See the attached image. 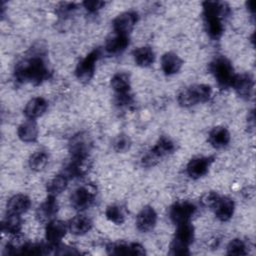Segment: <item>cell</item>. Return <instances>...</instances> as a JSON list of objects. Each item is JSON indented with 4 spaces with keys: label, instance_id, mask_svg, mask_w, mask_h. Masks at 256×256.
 <instances>
[{
    "label": "cell",
    "instance_id": "obj_36",
    "mask_svg": "<svg viewBox=\"0 0 256 256\" xmlns=\"http://www.w3.org/2000/svg\"><path fill=\"white\" fill-rule=\"evenodd\" d=\"M76 9H77V6L74 3L64 2V3L59 4V6L57 8V12L60 16H66V15L73 13V11H75Z\"/></svg>",
    "mask_w": 256,
    "mask_h": 256
},
{
    "label": "cell",
    "instance_id": "obj_22",
    "mask_svg": "<svg viewBox=\"0 0 256 256\" xmlns=\"http://www.w3.org/2000/svg\"><path fill=\"white\" fill-rule=\"evenodd\" d=\"M182 65V59L174 52H166L161 57V69L168 76L178 73Z\"/></svg>",
    "mask_w": 256,
    "mask_h": 256
},
{
    "label": "cell",
    "instance_id": "obj_37",
    "mask_svg": "<svg viewBox=\"0 0 256 256\" xmlns=\"http://www.w3.org/2000/svg\"><path fill=\"white\" fill-rule=\"evenodd\" d=\"M219 196H220V195H218L216 192H208V193H206V194L202 197L201 202L203 203V205L212 208V206L214 205V203L216 202V200L218 199Z\"/></svg>",
    "mask_w": 256,
    "mask_h": 256
},
{
    "label": "cell",
    "instance_id": "obj_31",
    "mask_svg": "<svg viewBox=\"0 0 256 256\" xmlns=\"http://www.w3.org/2000/svg\"><path fill=\"white\" fill-rule=\"evenodd\" d=\"M49 162V153L45 150L35 151L28 160V164L33 171H42Z\"/></svg>",
    "mask_w": 256,
    "mask_h": 256
},
{
    "label": "cell",
    "instance_id": "obj_5",
    "mask_svg": "<svg viewBox=\"0 0 256 256\" xmlns=\"http://www.w3.org/2000/svg\"><path fill=\"white\" fill-rule=\"evenodd\" d=\"M209 70L216 79L221 88H228L232 86L233 80L236 76L231 62L224 56L216 57L210 64Z\"/></svg>",
    "mask_w": 256,
    "mask_h": 256
},
{
    "label": "cell",
    "instance_id": "obj_6",
    "mask_svg": "<svg viewBox=\"0 0 256 256\" xmlns=\"http://www.w3.org/2000/svg\"><path fill=\"white\" fill-rule=\"evenodd\" d=\"M101 55V49L95 48L78 62L75 68V76L80 82L87 83L92 79V77L94 76L96 63Z\"/></svg>",
    "mask_w": 256,
    "mask_h": 256
},
{
    "label": "cell",
    "instance_id": "obj_23",
    "mask_svg": "<svg viewBox=\"0 0 256 256\" xmlns=\"http://www.w3.org/2000/svg\"><path fill=\"white\" fill-rule=\"evenodd\" d=\"M38 126L35 120L28 119L21 123L17 128L18 138L25 143L35 142L38 138Z\"/></svg>",
    "mask_w": 256,
    "mask_h": 256
},
{
    "label": "cell",
    "instance_id": "obj_21",
    "mask_svg": "<svg viewBox=\"0 0 256 256\" xmlns=\"http://www.w3.org/2000/svg\"><path fill=\"white\" fill-rule=\"evenodd\" d=\"M67 227L69 232L73 235L82 236L91 230L92 221L85 215L78 214L69 220Z\"/></svg>",
    "mask_w": 256,
    "mask_h": 256
},
{
    "label": "cell",
    "instance_id": "obj_9",
    "mask_svg": "<svg viewBox=\"0 0 256 256\" xmlns=\"http://www.w3.org/2000/svg\"><path fill=\"white\" fill-rule=\"evenodd\" d=\"M92 148L90 136L85 132L75 134L69 141V153L71 159H87Z\"/></svg>",
    "mask_w": 256,
    "mask_h": 256
},
{
    "label": "cell",
    "instance_id": "obj_30",
    "mask_svg": "<svg viewBox=\"0 0 256 256\" xmlns=\"http://www.w3.org/2000/svg\"><path fill=\"white\" fill-rule=\"evenodd\" d=\"M68 181H69V178L64 173L56 175L47 184L48 195L56 197L57 195L61 194L67 188Z\"/></svg>",
    "mask_w": 256,
    "mask_h": 256
},
{
    "label": "cell",
    "instance_id": "obj_32",
    "mask_svg": "<svg viewBox=\"0 0 256 256\" xmlns=\"http://www.w3.org/2000/svg\"><path fill=\"white\" fill-rule=\"evenodd\" d=\"M105 216L110 222L116 225H121L125 220V214L123 212V209L118 205L108 206L105 210Z\"/></svg>",
    "mask_w": 256,
    "mask_h": 256
},
{
    "label": "cell",
    "instance_id": "obj_26",
    "mask_svg": "<svg viewBox=\"0 0 256 256\" xmlns=\"http://www.w3.org/2000/svg\"><path fill=\"white\" fill-rule=\"evenodd\" d=\"M129 45V37L122 34H117L111 36L107 39L105 43V51L109 54L115 55L123 52Z\"/></svg>",
    "mask_w": 256,
    "mask_h": 256
},
{
    "label": "cell",
    "instance_id": "obj_25",
    "mask_svg": "<svg viewBox=\"0 0 256 256\" xmlns=\"http://www.w3.org/2000/svg\"><path fill=\"white\" fill-rule=\"evenodd\" d=\"M112 89L115 91L116 96L130 94L131 81L129 74L125 72H118L114 74L110 80Z\"/></svg>",
    "mask_w": 256,
    "mask_h": 256
},
{
    "label": "cell",
    "instance_id": "obj_4",
    "mask_svg": "<svg viewBox=\"0 0 256 256\" xmlns=\"http://www.w3.org/2000/svg\"><path fill=\"white\" fill-rule=\"evenodd\" d=\"M212 89L207 84H194L182 91L177 96V102L182 107H191L204 103L210 99Z\"/></svg>",
    "mask_w": 256,
    "mask_h": 256
},
{
    "label": "cell",
    "instance_id": "obj_20",
    "mask_svg": "<svg viewBox=\"0 0 256 256\" xmlns=\"http://www.w3.org/2000/svg\"><path fill=\"white\" fill-rule=\"evenodd\" d=\"M31 206L30 198L25 194H16L13 195L7 202L6 210L7 213H14L22 215L27 212Z\"/></svg>",
    "mask_w": 256,
    "mask_h": 256
},
{
    "label": "cell",
    "instance_id": "obj_38",
    "mask_svg": "<svg viewBox=\"0 0 256 256\" xmlns=\"http://www.w3.org/2000/svg\"><path fill=\"white\" fill-rule=\"evenodd\" d=\"M246 6H247V9L252 14H254V11H255V9H254V2L253 1H248V2H246Z\"/></svg>",
    "mask_w": 256,
    "mask_h": 256
},
{
    "label": "cell",
    "instance_id": "obj_11",
    "mask_svg": "<svg viewBox=\"0 0 256 256\" xmlns=\"http://www.w3.org/2000/svg\"><path fill=\"white\" fill-rule=\"evenodd\" d=\"M138 20V15L134 11H126L117 15L113 22V29L115 33L128 36V34L133 30Z\"/></svg>",
    "mask_w": 256,
    "mask_h": 256
},
{
    "label": "cell",
    "instance_id": "obj_19",
    "mask_svg": "<svg viewBox=\"0 0 256 256\" xmlns=\"http://www.w3.org/2000/svg\"><path fill=\"white\" fill-rule=\"evenodd\" d=\"M48 108V102L43 97H34L30 99L24 108V114L27 119L34 120L42 116Z\"/></svg>",
    "mask_w": 256,
    "mask_h": 256
},
{
    "label": "cell",
    "instance_id": "obj_29",
    "mask_svg": "<svg viewBox=\"0 0 256 256\" xmlns=\"http://www.w3.org/2000/svg\"><path fill=\"white\" fill-rule=\"evenodd\" d=\"M135 63L140 67H148L155 60V53L149 46H141L133 51Z\"/></svg>",
    "mask_w": 256,
    "mask_h": 256
},
{
    "label": "cell",
    "instance_id": "obj_3",
    "mask_svg": "<svg viewBox=\"0 0 256 256\" xmlns=\"http://www.w3.org/2000/svg\"><path fill=\"white\" fill-rule=\"evenodd\" d=\"M194 240V227L188 222L180 223L174 234V238L170 244L171 255H189V246Z\"/></svg>",
    "mask_w": 256,
    "mask_h": 256
},
{
    "label": "cell",
    "instance_id": "obj_10",
    "mask_svg": "<svg viewBox=\"0 0 256 256\" xmlns=\"http://www.w3.org/2000/svg\"><path fill=\"white\" fill-rule=\"evenodd\" d=\"M196 206L188 200H180L175 202L169 209V217L176 225L190 221L196 213Z\"/></svg>",
    "mask_w": 256,
    "mask_h": 256
},
{
    "label": "cell",
    "instance_id": "obj_27",
    "mask_svg": "<svg viewBox=\"0 0 256 256\" xmlns=\"http://www.w3.org/2000/svg\"><path fill=\"white\" fill-rule=\"evenodd\" d=\"M22 229L21 216L14 213H6L2 221V231L12 236L19 235Z\"/></svg>",
    "mask_w": 256,
    "mask_h": 256
},
{
    "label": "cell",
    "instance_id": "obj_7",
    "mask_svg": "<svg viewBox=\"0 0 256 256\" xmlns=\"http://www.w3.org/2000/svg\"><path fill=\"white\" fill-rule=\"evenodd\" d=\"M174 149V142L166 136H161L156 144L148 151V153L143 156L141 162L144 166L147 167L154 166L161 158L172 153Z\"/></svg>",
    "mask_w": 256,
    "mask_h": 256
},
{
    "label": "cell",
    "instance_id": "obj_8",
    "mask_svg": "<svg viewBox=\"0 0 256 256\" xmlns=\"http://www.w3.org/2000/svg\"><path fill=\"white\" fill-rule=\"evenodd\" d=\"M96 190L91 185H81L77 187L70 196L71 206L78 210L83 211L88 209L95 201Z\"/></svg>",
    "mask_w": 256,
    "mask_h": 256
},
{
    "label": "cell",
    "instance_id": "obj_2",
    "mask_svg": "<svg viewBox=\"0 0 256 256\" xmlns=\"http://www.w3.org/2000/svg\"><path fill=\"white\" fill-rule=\"evenodd\" d=\"M202 5L206 32L212 39H219L224 32L223 19L227 16L229 7L220 1H205Z\"/></svg>",
    "mask_w": 256,
    "mask_h": 256
},
{
    "label": "cell",
    "instance_id": "obj_18",
    "mask_svg": "<svg viewBox=\"0 0 256 256\" xmlns=\"http://www.w3.org/2000/svg\"><path fill=\"white\" fill-rule=\"evenodd\" d=\"M212 209L214 210L215 216L220 221H228L232 218L234 214L235 204L234 201L229 197H221L219 196L214 205L212 206Z\"/></svg>",
    "mask_w": 256,
    "mask_h": 256
},
{
    "label": "cell",
    "instance_id": "obj_15",
    "mask_svg": "<svg viewBox=\"0 0 256 256\" xmlns=\"http://www.w3.org/2000/svg\"><path fill=\"white\" fill-rule=\"evenodd\" d=\"M213 162V157H207V156H199L192 158L186 167L187 174L193 178L198 179L203 177L207 174L211 164Z\"/></svg>",
    "mask_w": 256,
    "mask_h": 256
},
{
    "label": "cell",
    "instance_id": "obj_17",
    "mask_svg": "<svg viewBox=\"0 0 256 256\" xmlns=\"http://www.w3.org/2000/svg\"><path fill=\"white\" fill-rule=\"evenodd\" d=\"M232 87L236 91V93L244 99H249L252 96L253 87H254V80L253 77L248 73L243 74H236Z\"/></svg>",
    "mask_w": 256,
    "mask_h": 256
},
{
    "label": "cell",
    "instance_id": "obj_13",
    "mask_svg": "<svg viewBox=\"0 0 256 256\" xmlns=\"http://www.w3.org/2000/svg\"><path fill=\"white\" fill-rule=\"evenodd\" d=\"M58 212V202L55 196L48 195L47 198L36 209V218L41 223H48L55 219Z\"/></svg>",
    "mask_w": 256,
    "mask_h": 256
},
{
    "label": "cell",
    "instance_id": "obj_16",
    "mask_svg": "<svg viewBox=\"0 0 256 256\" xmlns=\"http://www.w3.org/2000/svg\"><path fill=\"white\" fill-rule=\"evenodd\" d=\"M157 222V213L151 206L143 207L136 216V227L140 232L151 231Z\"/></svg>",
    "mask_w": 256,
    "mask_h": 256
},
{
    "label": "cell",
    "instance_id": "obj_24",
    "mask_svg": "<svg viewBox=\"0 0 256 256\" xmlns=\"http://www.w3.org/2000/svg\"><path fill=\"white\" fill-rule=\"evenodd\" d=\"M231 136L228 129L224 126L214 127L208 134L209 143L217 149L227 146L230 142Z\"/></svg>",
    "mask_w": 256,
    "mask_h": 256
},
{
    "label": "cell",
    "instance_id": "obj_12",
    "mask_svg": "<svg viewBox=\"0 0 256 256\" xmlns=\"http://www.w3.org/2000/svg\"><path fill=\"white\" fill-rule=\"evenodd\" d=\"M68 230L67 224L60 220H52L46 224L45 228V238L49 245L57 246L61 243V240L66 235Z\"/></svg>",
    "mask_w": 256,
    "mask_h": 256
},
{
    "label": "cell",
    "instance_id": "obj_33",
    "mask_svg": "<svg viewBox=\"0 0 256 256\" xmlns=\"http://www.w3.org/2000/svg\"><path fill=\"white\" fill-rule=\"evenodd\" d=\"M227 254L228 255H246L247 254V246L246 243L240 239V238H235L231 240L228 245H227Z\"/></svg>",
    "mask_w": 256,
    "mask_h": 256
},
{
    "label": "cell",
    "instance_id": "obj_14",
    "mask_svg": "<svg viewBox=\"0 0 256 256\" xmlns=\"http://www.w3.org/2000/svg\"><path fill=\"white\" fill-rule=\"evenodd\" d=\"M106 251L111 255H144L146 253L143 245L137 242H118L107 245Z\"/></svg>",
    "mask_w": 256,
    "mask_h": 256
},
{
    "label": "cell",
    "instance_id": "obj_35",
    "mask_svg": "<svg viewBox=\"0 0 256 256\" xmlns=\"http://www.w3.org/2000/svg\"><path fill=\"white\" fill-rule=\"evenodd\" d=\"M82 5L84 6V8L90 12V13H95L98 10H100L104 5L105 2L103 1H98V0H86L82 3Z\"/></svg>",
    "mask_w": 256,
    "mask_h": 256
},
{
    "label": "cell",
    "instance_id": "obj_1",
    "mask_svg": "<svg viewBox=\"0 0 256 256\" xmlns=\"http://www.w3.org/2000/svg\"><path fill=\"white\" fill-rule=\"evenodd\" d=\"M50 71L41 56H31L19 61L14 69V77L20 83L39 85L50 77Z\"/></svg>",
    "mask_w": 256,
    "mask_h": 256
},
{
    "label": "cell",
    "instance_id": "obj_34",
    "mask_svg": "<svg viewBox=\"0 0 256 256\" xmlns=\"http://www.w3.org/2000/svg\"><path fill=\"white\" fill-rule=\"evenodd\" d=\"M113 149L118 153H124L131 147V139L126 134L117 135L112 142Z\"/></svg>",
    "mask_w": 256,
    "mask_h": 256
},
{
    "label": "cell",
    "instance_id": "obj_28",
    "mask_svg": "<svg viewBox=\"0 0 256 256\" xmlns=\"http://www.w3.org/2000/svg\"><path fill=\"white\" fill-rule=\"evenodd\" d=\"M89 163L87 159H71L70 163L67 165L64 174L70 178H76L85 175L88 172Z\"/></svg>",
    "mask_w": 256,
    "mask_h": 256
}]
</instances>
